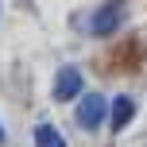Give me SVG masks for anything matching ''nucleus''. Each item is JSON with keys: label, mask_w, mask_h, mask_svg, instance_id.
Listing matches in <instances>:
<instances>
[{"label": "nucleus", "mask_w": 147, "mask_h": 147, "mask_svg": "<svg viewBox=\"0 0 147 147\" xmlns=\"http://www.w3.org/2000/svg\"><path fill=\"white\" fill-rule=\"evenodd\" d=\"M105 97L101 93H81V105H78V124L85 128V132H97L101 128V120H105Z\"/></svg>", "instance_id": "2"}, {"label": "nucleus", "mask_w": 147, "mask_h": 147, "mask_svg": "<svg viewBox=\"0 0 147 147\" xmlns=\"http://www.w3.org/2000/svg\"><path fill=\"white\" fill-rule=\"evenodd\" d=\"M132 116H136V101H132V97H116V105H112V128L124 132Z\"/></svg>", "instance_id": "4"}, {"label": "nucleus", "mask_w": 147, "mask_h": 147, "mask_svg": "<svg viewBox=\"0 0 147 147\" xmlns=\"http://www.w3.org/2000/svg\"><path fill=\"white\" fill-rule=\"evenodd\" d=\"M35 147H66V140L58 136L54 124H39L35 128Z\"/></svg>", "instance_id": "5"}, {"label": "nucleus", "mask_w": 147, "mask_h": 147, "mask_svg": "<svg viewBox=\"0 0 147 147\" xmlns=\"http://www.w3.org/2000/svg\"><path fill=\"white\" fill-rule=\"evenodd\" d=\"M70 97H81V70L78 66H62L58 78H54V101H70Z\"/></svg>", "instance_id": "3"}, {"label": "nucleus", "mask_w": 147, "mask_h": 147, "mask_svg": "<svg viewBox=\"0 0 147 147\" xmlns=\"http://www.w3.org/2000/svg\"><path fill=\"white\" fill-rule=\"evenodd\" d=\"M120 16H124V0H109V4H101V8L93 12V20H89L93 35H112V31H120Z\"/></svg>", "instance_id": "1"}, {"label": "nucleus", "mask_w": 147, "mask_h": 147, "mask_svg": "<svg viewBox=\"0 0 147 147\" xmlns=\"http://www.w3.org/2000/svg\"><path fill=\"white\" fill-rule=\"evenodd\" d=\"M0 143H4V128H0Z\"/></svg>", "instance_id": "6"}]
</instances>
